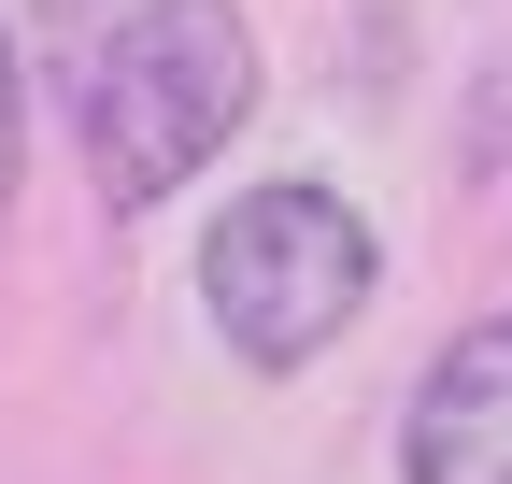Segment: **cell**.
Segmentation results:
<instances>
[{
  "mask_svg": "<svg viewBox=\"0 0 512 484\" xmlns=\"http://www.w3.org/2000/svg\"><path fill=\"white\" fill-rule=\"evenodd\" d=\"M72 114H86L100 200L114 214H157L185 171L256 114V29H242V0H128V15L100 29V57H86Z\"/></svg>",
  "mask_w": 512,
  "mask_h": 484,
  "instance_id": "1",
  "label": "cell"
},
{
  "mask_svg": "<svg viewBox=\"0 0 512 484\" xmlns=\"http://www.w3.org/2000/svg\"><path fill=\"white\" fill-rule=\"evenodd\" d=\"M384 285V242L342 186H242L214 228H200V299L228 356H256V371H313Z\"/></svg>",
  "mask_w": 512,
  "mask_h": 484,
  "instance_id": "2",
  "label": "cell"
},
{
  "mask_svg": "<svg viewBox=\"0 0 512 484\" xmlns=\"http://www.w3.org/2000/svg\"><path fill=\"white\" fill-rule=\"evenodd\" d=\"M399 470L413 484H512V314H484L427 356V385L399 413Z\"/></svg>",
  "mask_w": 512,
  "mask_h": 484,
  "instance_id": "3",
  "label": "cell"
},
{
  "mask_svg": "<svg viewBox=\"0 0 512 484\" xmlns=\"http://www.w3.org/2000/svg\"><path fill=\"white\" fill-rule=\"evenodd\" d=\"M15 171H29V72H15V29H0V214H15Z\"/></svg>",
  "mask_w": 512,
  "mask_h": 484,
  "instance_id": "4",
  "label": "cell"
}]
</instances>
